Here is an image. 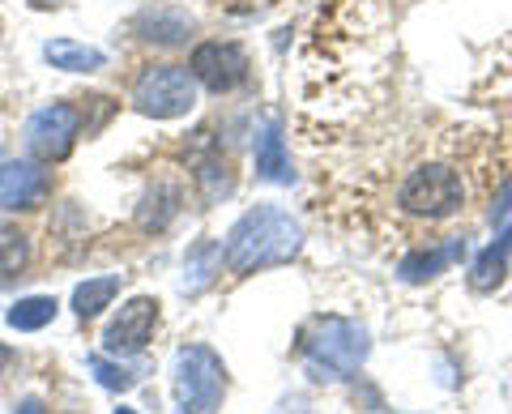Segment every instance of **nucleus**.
I'll return each mask as SVG.
<instances>
[{
    "label": "nucleus",
    "instance_id": "nucleus-1",
    "mask_svg": "<svg viewBox=\"0 0 512 414\" xmlns=\"http://www.w3.org/2000/svg\"><path fill=\"white\" fill-rule=\"evenodd\" d=\"M299 248H303L299 218L278 210V205H256L231 227L222 261H227L231 274H261V269L295 261Z\"/></svg>",
    "mask_w": 512,
    "mask_h": 414
},
{
    "label": "nucleus",
    "instance_id": "nucleus-2",
    "mask_svg": "<svg viewBox=\"0 0 512 414\" xmlns=\"http://www.w3.org/2000/svg\"><path fill=\"white\" fill-rule=\"evenodd\" d=\"M367 350H372V333L359 321H346V316H316L303 329V359L320 380H342L359 372Z\"/></svg>",
    "mask_w": 512,
    "mask_h": 414
},
{
    "label": "nucleus",
    "instance_id": "nucleus-3",
    "mask_svg": "<svg viewBox=\"0 0 512 414\" xmlns=\"http://www.w3.org/2000/svg\"><path fill=\"white\" fill-rule=\"evenodd\" d=\"M171 385L188 414H218L222 397H227V363L218 359L214 346L192 342L171 363Z\"/></svg>",
    "mask_w": 512,
    "mask_h": 414
},
{
    "label": "nucleus",
    "instance_id": "nucleus-4",
    "mask_svg": "<svg viewBox=\"0 0 512 414\" xmlns=\"http://www.w3.org/2000/svg\"><path fill=\"white\" fill-rule=\"evenodd\" d=\"M397 205L414 218H453L466 205V184L448 163H423L406 175Z\"/></svg>",
    "mask_w": 512,
    "mask_h": 414
},
{
    "label": "nucleus",
    "instance_id": "nucleus-5",
    "mask_svg": "<svg viewBox=\"0 0 512 414\" xmlns=\"http://www.w3.org/2000/svg\"><path fill=\"white\" fill-rule=\"evenodd\" d=\"M133 107L150 120H180L197 107V77L180 65H154L137 77Z\"/></svg>",
    "mask_w": 512,
    "mask_h": 414
},
{
    "label": "nucleus",
    "instance_id": "nucleus-6",
    "mask_svg": "<svg viewBox=\"0 0 512 414\" xmlns=\"http://www.w3.org/2000/svg\"><path fill=\"white\" fill-rule=\"evenodd\" d=\"M77 133H82V111L73 103L39 107L35 116L26 120V150L35 154L39 163H60V158H69Z\"/></svg>",
    "mask_w": 512,
    "mask_h": 414
},
{
    "label": "nucleus",
    "instance_id": "nucleus-7",
    "mask_svg": "<svg viewBox=\"0 0 512 414\" xmlns=\"http://www.w3.org/2000/svg\"><path fill=\"white\" fill-rule=\"evenodd\" d=\"M188 73L197 77V86L214 90V94H227V90L248 82V52L239 43H222V39L201 43L188 60Z\"/></svg>",
    "mask_w": 512,
    "mask_h": 414
},
{
    "label": "nucleus",
    "instance_id": "nucleus-8",
    "mask_svg": "<svg viewBox=\"0 0 512 414\" xmlns=\"http://www.w3.org/2000/svg\"><path fill=\"white\" fill-rule=\"evenodd\" d=\"M158 325V299L154 295H133L128 304L111 316V325L103 329V350L107 355H137L146 350Z\"/></svg>",
    "mask_w": 512,
    "mask_h": 414
},
{
    "label": "nucleus",
    "instance_id": "nucleus-9",
    "mask_svg": "<svg viewBox=\"0 0 512 414\" xmlns=\"http://www.w3.org/2000/svg\"><path fill=\"white\" fill-rule=\"evenodd\" d=\"M47 197V171L35 158L0 163V210H35Z\"/></svg>",
    "mask_w": 512,
    "mask_h": 414
},
{
    "label": "nucleus",
    "instance_id": "nucleus-10",
    "mask_svg": "<svg viewBox=\"0 0 512 414\" xmlns=\"http://www.w3.org/2000/svg\"><path fill=\"white\" fill-rule=\"evenodd\" d=\"M192 13L180 9V5H150V9H141L137 18H133V30L146 43H158V47H175V43H184L192 35Z\"/></svg>",
    "mask_w": 512,
    "mask_h": 414
},
{
    "label": "nucleus",
    "instance_id": "nucleus-11",
    "mask_svg": "<svg viewBox=\"0 0 512 414\" xmlns=\"http://www.w3.org/2000/svg\"><path fill=\"white\" fill-rule=\"evenodd\" d=\"M256 175H261L265 184H291L295 171H291V154H286V141H282V129L278 120H269L261 133H256Z\"/></svg>",
    "mask_w": 512,
    "mask_h": 414
},
{
    "label": "nucleus",
    "instance_id": "nucleus-12",
    "mask_svg": "<svg viewBox=\"0 0 512 414\" xmlns=\"http://www.w3.org/2000/svg\"><path fill=\"white\" fill-rule=\"evenodd\" d=\"M180 205H184V193H180V184H171V180H158L146 197H141L137 205V227L141 231H167L175 214H180Z\"/></svg>",
    "mask_w": 512,
    "mask_h": 414
},
{
    "label": "nucleus",
    "instance_id": "nucleus-13",
    "mask_svg": "<svg viewBox=\"0 0 512 414\" xmlns=\"http://www.w3.org/2000/svg\"><path fill=\"white\" fill-rule=\"evenodd\" d=\"M43 60L52 69H64V73H99L107 65V52L103 47H90V43L52 39V43H43Z\"/></svg>",
    "mask_w": 512,
    "mask_h": 414
},
{
    "label": "nucleus",
    "instance_id": "nucleus-14",
    "mask_svg": "<svg viewBox=\"0 0 512 414\" xmlns=\"http://www.w3.org/2000/svg\"><path fill=\"white\" fill-rule=\"evenodd\" d=\"M461 257H466V240H448L440 248H419L402 261V278L406 282H427V278L444 274V269L453 261H461Z\"/></svg>",
    "mask_w": 512,
    "mask_h": 414
},
{
    "label": "nucleus",
    "instance_id": "nucleus-15",
    "mask_svg": "<svg viewBox=\"0 0 512 414\" xmlns=\"http://www.w3.org/2000/svg\"><path fill=\"white\" fill-rule=\"evenodd\" d=\"M508 257H512V222L500 231V240H495L483 257L474 261V269H470V286L478 295L483 291H495V286L504 282V274H508Z\"/></svg>",
    "mask_w": 512,
    "mask_h": 414
},
{
    "label": "nucleus",
    "instance_id": "nucleus-16",
    "mask_svg": "<svg viewBox=\"0 0 512 414\" xmlns=\"http://www.w3.org/2000/svg\"><path fill=\"white\" fill-rule=\"evenodd\" d=\"M222 269V244L218 240H197L184 257V291L188 295H201L205 286L214 282V274Z\"/></svg>",
    "mask_w": 512,
    "mask_h": 414
},
{
    "label": "nucleus",
    "instance_id": "nucleus-17",
    "mask_svg": "<svg viewBox=\"0 0 512 414\" xmlns=\"http://www.w3.org/2000/svg\"><path fill=\"white\" fill-rule=\"evenodd\" d=\"M192 180L201 184V193L205 201H218V197H227L235 180H231V167H227V158H222L214 146L205 150V154H192Z\"/></svg>",
    "mask_w": 512,
    "mask_h": 414
},
{
    "label": "nucleus",
    "instance_id": "nucleus-18",
    "mask_svg": "<svg viewBox=\"0 0 512 414\" xmlns=\"http://www.w3.org/2000/svg\"><path fill=\"white\" fill-rule=\"evenodd\" d=\"M120 295V278L116 274H103V278H86L82 286L73 291V312L82 321H94L103 308H111V299Z\"/></svg>",
    "mask_w": 512,
    "mask_h": 414
},
{
    "label": "nucleus",
    "instance_id": "nucleus-19",
    "mask_svg": "<svg viewBox=\"0 0 512 414\" xmlns=\"http://www.w3.org/2000/svg\"><path fill=\"white\" fill-rule=\"evenodd\" d=\"M56 312H60V304H56L52 295H26V299H18V304L9 308L5 321L18 329V333H35V329H43V325H52Z\"/></svg>",
    "mask_w": 512,
    "mask_h": 414
},
{
    "label": "nucleus",
    "instance_id": "nucleus-20",
    "mask_svg": "<svg viewBox=\"0 0 512 414\" xmlns=\"http://www.w3.org/2000/svg\"><path fill=\"white\" fill-rule=\"evenodd\" d=\"M30 265V235L0 218V278H18Z\"/></svg>",
    "mask_w": 512,
    "mask_h": 414
},
{
    "label": "nucleus",
    "instance_id": "nucleus-21",
    "mask_svg": "<svg viewBox=\"0 0 512 414\" xmlns=\"http://www.w3.org/2000/svg\"><path fill=\"white\" fill-rule=\"evenodd\" d=\"M86 363H90V372L99 376V385L111 389V393H128V389L137 385V372H128V368H120V363H111L107 355H90Z\"/></svg>",
    "mask_w": 512,
    "mask_h": 414
},
{
    "label": "nucleus",
    "instance_id": "nucleus-22",
    "mask_svg": "<svg viewBox=\"0 0 512 414\" xmlns=\"http://www.w3.org/2000/svg\"><path fill=\"white\" fill-rule=\"evenodd\" d=\"M512 214V180H508V188H504V197L491 205V222H500V218H508Z\"/></svg>",
    "mask_w": 512,
    "mask_h": 414
},
{
    "label": "nucleus",
    "instance_id": "nucleus-23",
    "mask_svg": "<svg viewBox=\"0 0 512 414\" xmlns=\"http://www.w3.org/2000/svg\"><path fill=\"white\" fill-rule=\"evenodd\" d=\"M13 414H47V410H43V402H39V397H22V402H18V410H13Z\"/></svg>",
    "mask_w": 512,
    "mask_h": 414
},
{
    "label": "nucleus",
    "instance_id": "nucleus-24",
    "mask_svg": "<svg viewBox=\"0 0 512 414\" xmlns=\"http://www.w3.org/2000/svg\"><path fill=\"white\" fill-rule=\"evenodd\" d=\"M9 363H13V350H9L5 342H0V372H5V368H9Z\"/></svg>",
    "mask_w": 512,
    "mask_h": 414
},
{
    "label": "nucleus",
    "instance_id": "nucleus-25",
    "mask_svg": "<svg viewBox=\"0 0 512 414\" xmlns=\"http://www.w3.org/2000/svg\"><path fill=\"white\" fill-rule=\"evenodd\" d=\"M116 414H137V410H133V406H120V410H116Z\"/></svg>",
    "mask_w": 512,
    "mask_h": 414
},
{
    "label": "nucleus",
    "instance_id": "nucleus-26",
    "mask_svg": "<svg viewBox=\"0 0 512 414\" xmlns=\"http://www.w3.org/2000/svg\"><path fill=\"white\" fill-rule=\"evenodd\" d=\"M0 163H5V150H0Z\"/></svg>",
    "mask_w": 512,
    "mask_h": 414
}]
</instances>
